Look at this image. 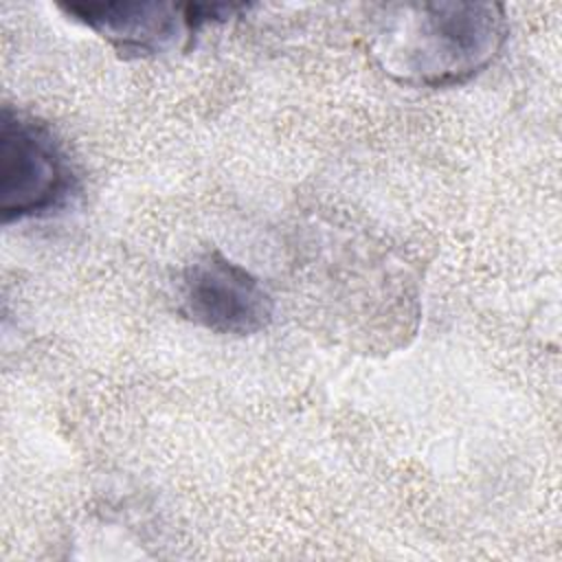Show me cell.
Segmentation results:
<instances>
[{
    "instance_id": "obj_1",
    "label": "cell",
    "mask_w": 562,
    "mask_h": 562,
    "mask_svg": "<svg viewBox=\"0 0 562 562\" xmlns=\"http://www.w3.org/2000/svg\"><path fill=\"white\" fill-rule=\"evenodd\" d=\"M505 37L498 2L391 4L371 31L369 55L397 83L450 88L485 70Z\"/></svg>"
},
{
    "instance_id": "obj_2",
    "label": "cell",
    "mask_w": 562,
    "mask_h": 562,
    "mask_svg": "<svg viewBox=\"0 0 562 562\" xmlns=\"http://www.w3.org/2000/svg\"><path fill=\"white\" fill-rule=\"evenodd\" d=\"M70 191L72 169L48 125L4 105L0 116L2 222L44 215L57 209Z\"/></svg>"
},
{
    "instance_id": "obj_3",
    "label": "cell",
    "mask_w": 562,
    "mask_h": 562,
    "mask_svg": "<svg viewBox=\"0 0 562 562\" xmlns=\"http://www.w3.org/2000/svg\"><path fill=\"white\" fill-rule=\"evenodd\" d=\"M178 301L191 323L224 336L259 334L274 314V299L261 279L220 250H206L184 266Z\"/></svg>"
},
{
    "instance_id": "obj_4",
    "label": "cell",
    "mask_w": 562,
    "mask_h": 562,
    "mask_svg": "<svg viewBox=\"0 0 562 562\" xmlns=\"http://www.w3.org/2000/svg\"><path fill=\"white\" fill-rule=\"evenodd\" d=\"M125 57L162 55L189 48L193 35L217 18L237 11L233 4H176L158 0L70 2L61 7Z\"/></svg>"
}]
</instances>
